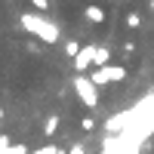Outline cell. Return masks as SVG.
I'll use <instances>...</instances> for the list:
<instances>
[{
	"instance_id": "obj_1",
	"label": "cell",
	"mask_w": 154,
	"mask_h": 154,
	"mask_svg": "<svg viewBox=\"0 0 154 154\" xmlns=\"http://www.w3.org/2000/svg\"><path fill=\"white\" fill-rule=\"evenodd\" d=\"M22 25H25L34 37H40L43 43H59V28H56L53 22H46V19H40V16H22Z\"/></svg>"
},
{
	"instance_id": "obj_2",
	"label": "cell",
	"mask_w": 154,
	"mask_h": 154,
	"mask_svg": "<svg viewBox=\"0 0 154 154\" xmlns=\"http://www.w3.org/2000/svg\"><path fill=\"white\" fill-rule=\"evenodd\" d=\"M71 86H74V93H77V99H80L83 108H96L99 105V86L89 80L86 74H74L71 77Z\"/></svg>"
},
{
	"instance_id": "obj_3",
	"label": "cell",
	"mask_w": 154,
	"mask_h": 154,
	"mask_svg": "<svg viewBox=\"0 0 154 154\" xmlns=\"http://www.w3.org/2000/svg\"><path fill=\"white\" fill-rule=\"evenodd\" d=\"M96 86H108V83H120L126 80V68L123 65H102V68H93V74H86Z\"/></svg>"
},
{
	"instance_id": "obj_4",
	"label": "cell",
	"mask_w": 154,
	"mask_h": 154,
	"mask_svg": "<svg viewBox=\"0 0 154 154\" xmlns=\"http://www.w3.org/2000/svg\"><path fill=\"white\" fill-rule=\"evenodd\" d=\"M89 65H93V46H80V53L74 56V71L83 74Z\"/></svg>"
},
{
	"instance_id": "obj_5",
	"label": "cell",
	"mask_w": 154,
	"mask_h": 154,
	"mask_svg": "<svg viewBox=\"0 0 154 154\" xmlns=\"http://www.w3.org/2000/svg\"><path fill=\"white\" fill-rule=\"evenodd\" d=\"M83 19H86V22H93V25H102L108 16H105V9H102V6H93V3H89V6L83 9Z\"/></svg>"
},
{
	"instance_id": "obj_6",
	"label": "cell",
	"mask_w": 154,
	"mask_h": 154,
	"mask_svg": "<svg viewBox=\"0 0 154 154\" xmlns=\"http://www.w3.org/2000/svg\"><path fill=\"white\" fill-rule=\"evenodd\" d=\"M102 65H111V53L105 46H93V68H102Z\"/></svg>"
},
{
	"instance_id": "obj_7",
	"label": "cell",
	"mask_w": 154,
	"mask_h": 154,
	"mask_svg": "<svg viewBox=\"0 0 154 154\" xmlns=\"http://www.w3.org/2000/svg\"><path fill=\"white\" fill-rule=\"evenodd\" d=\"M59 114H49V117H46V123H43V139H53L56 133H59Z\"/></svg>"
},
{
	"instance_id": "obj_8",
	"label": "cell",
	"mask_w": 154,
	"mask_h": 154,
	"mask_svg": "<svg viewBox=\"0 0 154 154\" xmlns=\"http://www.w3.org/2000/svg\"><path fill=\"white\" fill-rule=\"evenodd\" d=\"M142 12H139V9H130V12H126V28H130V31H139V28H142Z\"/></svg>"
},
{
	"instance_id": "obj_9",
	"label": "cell",
	"mask_w": 154,
	"mask_h": 154,
	"mask_svg": "<svg viewBox=\"0 0 154 154\" xmlns=\"http://www.w3.org/2000/svg\"><path fill=\"white\" fill-rule=\"evenodd\" d=\"M80 130H83V133H93V130H96V120L89 117V114H86V117L80 120Z\"/></svg>"
},
{
	"instance_id": "obj_10",
	"label": "cell",
	"mask_w": 154,
	"mask_h": 154,
	"mask_svg": "<svg viewBox=\"0 0 154 154\" xmlns=\"http://www.w3.org/2000/svg\"><path fill=\"white\" fill-rule=\"evenodd\" d=\"M77 53H80V43H77V40H68V43H65V56H77Z\"/></svg>"
},
{
	"instance_id": "obj_11",
	"label": "cell",
	"mask_w": 154,
	"mask_h": 154,
	"mask_svg": "<svg viewBox=\"0 0 154 154\" xmlns=\"http://www.w3.org/2000/svg\"><path fill=\"white\" fill-rule=\"evenodd\" d=\"M31 6H34L37 12H46V9H49V0H31Z\"/></svg>"
},
{
	"instance_id": "obj_12",
	"label": "cell",
	"mask_w": 154,
	"mask_h": 154,
	"mask_svg": "<svg viewBox=\"0 0 154 154\" xmlns=\"http://www.w3.org/2000/svg\"><path fill=\"white\" fill-rule=\"evenodd\" d=\"M68 154H86V148H83V145H71V151H68Z\"/></svg>"
},
{
	"instance_id": "obj_13",
	"label": "cell",
	"mask_w": 154,
	"mask_h": 154,
	"mask_svg": "<svg viewBox=\"0 0 154 154\" xmlns=\"http://www.w3.org/2000/svg\"><path fill=\"white\" fill-rule=\"evenodd\" d=\"M53 154H68V151H65V148H56V151H53Z\"/></svg>"
},
{
	"instance_id": "obj_14",
	"label": "cell",
	"mask_w": 154,
	"mask_h": 154,
	"mask_svg": "<svg viewBox=\"0 0 154 154\" xmlns=\"http://www.w3.org/2000/svg\"><path fill=\"white\" fill-rule=\"evenodd\" d=\"M108 3H120V0H108Z\"/></svg>"
},
{
	"instance_id": "obj_15",
	"label": "cell",
	"mask_w": 154,
	"mask_h": 154,
	"mask_svg": "<svg viewBox=\"0 0 154 154\" xmlns=\"http://www.w3.org/2000/svg\"><path fill=\"white\" fill-rule=\"evenodd\" d=\"M133 154H139V151H133Z\"/></svg>"
}]
</instances>
